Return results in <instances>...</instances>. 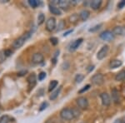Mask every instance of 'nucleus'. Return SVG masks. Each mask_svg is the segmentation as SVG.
Here are the masks:
<instances>
[{"mask_svg": "<svg viewBox=\"0 0 125 123\" xmlns=\"http://www.w3.org/2000/svg\"><path fill=\"white\" fill-rule=\"evenodd\" d=\"M30 36H31V33L29 32V33H24L23 36H21L20 38H17V39L14 41V43H13V46L14 48H19L21 47L23 45L24 43H25V42L27 41L28 39L30 38Z\"/></svg>", "mask_w": 125, "mask_h": 123, "instance_id": "1", "label": "nucleus"}, {"mask_svg": "<svg viewBox=\"0 0 125 123\" xmlns=\"http://www.w3.org/2000/svg\"><path fill=\"white\" fill-rule=\"evenodd\" d=\"M60 116L62 119L65 121H71L74 118V115L73 112V109L70 108H63L60 112Z\"/></svg>", "mask_w": 125, "mask_h": 123, "instance_id": "2", "label": "nucleus"}, {"mask_svg": "<svg viewBox=\"0 0 125 123\" xmlns=\"http://www.w3.org/2000/svg\"><path fill=\"white\" fill-rule=\"evenodd\" d=\"M91 81L94 85L100 86V85H102V84H104V76L101 73H97V74H95V75H94L92 76Z\"/></svg>", "mask_w": 125, "mask_h": 123, "instance_id": "3", "label": "nucleus"}, {"mask_svg": "<svg viewBox=\"0 0 125 123\" xmlns=\"http://www.w3.org/2000/svg\"><path fill=\"white\" fill-rule=\"evenodd\" d=\"M99 37L103 40H104V41L111 42L114 39V34L113 33V32L109 31V30H106V31H104L103 33H100Z\"/></svg>", "mask_w": 125, "mask_h": 123, "instance_id": "4", "label": "nucleus"}, {"mask_svg": "<svg viewBox=\"0 0 125 123\" xmlns=\"http://www.w3.org/2000/svg\"><path fill=\"white\" fill-rule=\"evenodd\" d=\"M51 5L55 6L57 8H61V9H68L70 5L69 1H64V0H54L51 3Z\"/></svg>", "mask_w": 125, "mask_h": 123, "instance_id": "5", "label": "nucleus"}, {"mask_svg": "<svg viewBox=\"0 0 125 123\" xmlns=\"http://www.w3.org/2000/svg\"><path fill=\"white\" fill-rule=\"evenodd\" d=\"M56 28V19L53 17H50L46 22V29L48 32H53Z\"/></svg>", "mask_w": 125, "mask_h": 123, "instance_id": "6", "label": "nucleus"}, {"mask_svg": "<svg viewBox=\"0 0 125 123\" xmlns=\"http://www.w3.org/2000/svg\"><path fill=\"white\" fill-rule=\"evenodd\" d=\"M108 49H109V47H108V45L103 46L101 49H100L99 51L98 52V53H97V58H98V60L104 59V58L107 56V54H108Z\"/></svg>", "mask_w": 125, "mask_h": 123, "instance_id": "7", "label": "nucleus"}, {"mask_svg": "<svg viewBox=\"0 0 125 123\" xmlns=\"http://www.w3.org/2000/svg\"><path fill=\"white\" fill-rule=\"evenodd\" d=\"M76 102H77L78 107L80 109H87L88 106V99L84 96H80L78 97L77 100H76Z\"/></svg>", "mask_w": 125, "mask_h": 123, "instance_id": "8", "label": "nucleus"}, {"mask_svg": "<svg viewBox=\"0 0 125 123\" xmlns=\"http://www.w3.org/2000/svg\"><path fill=\"white\" fill-rule=\"evenodd\" d=\"M43 55L40 52H36L33 55V57H32V60H33V62L35 64H40L43 62Z\"/></svg>", "mask_w": 125, "mask_h": 123, "instance_id": "9", "label": "nucleus"}, {"mask_svg": "<svg viewBox=\"0 0 125 123\" xmlns=\"http://www.w3.org/2000/svg\"><path fill=\"white\" fill-rule=\"evenodd\" d=\"M100 97H101L102 100V103L104 106H109L111 103V98L110 96L108 95L107 92H103V93L100 95Z\"/></svg>", "mask_w": 125, "mask_h": 123, "instance_id": "10", "label": "nucleus"}, {"mask_svg": "<svg viewBox=\"0 0 125 123\" xmlns=\"http://www.w3.org/2000/svg\"><path fill=\"white\" fill-rule=\"evenodd\" d=\"M113 33L114 35L125 36V26H117L113 29Z\"/></svg>", "mask_w": 125, "mask_h": 123, "instance_id": "11", "label": "nucleus"}, {"mask_svg": "<svg viewBox=\"0 0 125 123\" xmlns=\"http://www.w3.org/2000/svg\"><path fill=\"white\" fill-rule=\"evenodd\" d=\"M28 83H29V86L30 89H33V86L36 85V82H37V79H36V76L34 73L30 74L29 76V77L27 78Z\"/></svg>", "mask_w": 125, "mask_h": 123, "instance_id": "12", "label": "nucleus"}, {"mask_svg": "<svg viewBox=\"0 0 125 123\" xmlns=\"http://www.w3.org/2000/svg\"><path fill=\"white\" fill-rule=\"evenodd\" d=\"M82 43H83V38H78V39H76L75 41H73L71 44H70L69 50L71 52L75 51V50L78 49V47L81 45Z\"/></svg>", "mask_w": 125, "mask_h": 123, "instance_id": "13", "label": "nucleus"}, {"mask_svg": "<svg viewBox=\"0 0 125 123\" xmlns=\"http://www.w3.org/2000/svg\"><path fill=\"white\" fill-rule=\"evenodd\" d=\"M122 64H123V62L121 60L114 59L109 62V67L112 68V69H115V68H118L122 66Z\"/></svg>", "mask_w": 125, "mask_h": 123, "instance_id": "14", "label": "nucleus"}, {"mask_svg": "<svg viewBox=\"0 0 125 123\" xmlns=\"http://www.w3.org/2000/svg\"><path fill=\"white\" fill-rule=\"evenodd\" d=\"M112 99L114 101L115 103H118L119 102V100H120V95H119V92L117 89H113L112 90Z\"/></svg>", "mask_w": 125, "mask_h": 123, "instance_id": "15", "label": "nucleus"}, {"mask_svg": "<svg viewBox=\"0 0 125 123\" xmlns=\"http://www.w3.org/2000/svg\"><path fill=\"white\" fill-rule=\"evenodd\" d=\"M89 16H90V12L87 9L82 10L79 13V18L81 19L82 21H86V20L89 18Z\"/></svg>", "mask_w": 125, "mask_h": 123, "instance_id": "16", "label": "nucleus"}, {"mask_svg": "<svg viewBox=\"0 0 125 123\" xmlns=\"http://www.w3.org/2000/svg\"><path fill=\"white\" fill-rule=\"evenodd\" d=\"M49 11L52 13V14H54V15L59 16V15H61V14H62L61 10L58 9V8L55 7V6L51 5V4L49 5Z\"/></svg>", "mask_w": 125, "mask_h": 123, "instance_id": "17", "label": "nucleus"}, {"mask_svg": "<svg viewBox=\"0 0 125 123\" xmlns=\"http://www.w3.org/2000/svg\"><path fill=\"white\" fill-rule=\"evenodd\" d=\"M101 4H102V1H100V0H94V1H92L90 3V7L94 10H97L99 9Z\"/></svg>", "mask_w": 125, "mask_h": 123, "instance_id": "18", "label": "nucleus"}, {"mask_svg": "<svg viewBox=\"0 0 125 123\" xmlns=\"http://www.w3.org/2000/svg\"><path fill=\"white\" fill-rule=\"evenodd\" d=\"M115 80L117 82H122L125 80V70H121L115 76Z\"/></svg>", "mask_w": 125, "mask_h": 123, "instance_id": "19", "label": "nucleus"}, {"mask_svg": "<svg viewBox=\"0 0 125 123\" xmlns=\"http://www.w3.org/2000/svg\"><path fill=\"white\" fill-rule=\"evenodd\" d=\"M61 90H62V86H60L57 90H55L53 92H52V94L50 95V96H49V99H50V100H54V99H56V98L58 97V94H59V93H60V92H61Z\"/></svg>", "mask_w": 125, "mask_h": 123, "instance_id": "20", "label": "nucleus"}, {"mask_svg": "<svg viewBox=\"0 0 125 123\" xmlns=\"http://www.w3.org/2000/svg\"><path fill=\"white\" fill-rule=\"evenodd\" d=\"M58 84V81H56V80L52 81L49 83V86H48V92H52L53 90L55 89V87H57Z\"/></svg>", "mask_w": 125, "mask_h": 123, "instance_id": "21", "label": "nucleus"}, {"mask_svg": "<svg viewBox=\"0 0 125 123\" xmlns=\"http://www.w3.org/2000/svg\"><path fill=\"white\" fill-rule=\"evenodd\" d=\"M44 21H45V16H44L43 13H39V16H38V24L41 25L44 23Z\"/></svg>", "mask_w": 125, "mask_h": 123, "instance_id": "22", "label": "nucleus"}, {"mask_svg": "<svg viewBox=\"0 0 125 123\" xmlns=\"http://www.w3.org/2000/svg\"><path fill=\"white\" fill-rule=\"evenodd\" d=\"M29 4L31 6L33 9H36V8L39 5V2L38 1V0H29Z\"/></svg>", "mask_w": 125, "mask_h": 123, "instance_id": "23", "label": "nucleus"}, {"mask_svg": "<svg viewBox=\"0 0 125 123\" xmlns=\"http://www.w3.org/2000/svg\"><path fill=\"white\" fill-rule=\"evenodd\" d=\"M78 19H79V15L74 13V14H72L69 17V21L71 23H76L77 21H78Z\"/></svg>", "mask_w": 125, "mask_h": 123, "instance_id": "24", "label": "nucleus"}, {"mask_svg": "<svg viewBox=\"0 0 125 123\" xmlns=\"http://www.w3.org/2000/svg\"><path fill=\"white\" fill-rule=\"evenodd\" d=\"M9 122H10V118L7 115H4V116L0 117V123H9Z\"/></svg>", "mask_w": 125, "mask_h": 123, "instance_id": "25", "label": "nucleus"}, {"mask_svg": "<svg viewBox=\"0 0 125 123\" xmlns=\"http://www.w3.org/2000/svg\"><path fill=\"white\" fill-rule=\"evenodd\" d=\"M83 79H84L83 74H77L75 76V82H77V83H80Z\"/></svg>", "mask_w": 125, "mask_h": 123, "instance_id": "26", "label": "nucleus"}, {"mask_svg": "<svg viewBox=\"0 0 125 123\" xmlns=\"http://www.w3.org/2000/svg\"><path fill=\"white\" fill-rule=\"evenodd\" d=\"M73 115H74V118L78 117V116H80V111L78 110V109L73 108Z\"/></svg>", "mask_w": 125, "mask_h": 123, "instance_id": "27", "label": "nucleus"}, {"mask_svg": "<svg viewBox=\"0 0 125 123\" xmlns=\"http://www.w3.org/2000/svg\"><path fill=\"white\" fill-rule=\"evenodd\" d=\"M45 77H46V72H41L39 74V81H43Z\"/></svg>", "mask_w": 125, "mask_h": 123, "instance_id": "28", "label": "nucleus"}, {"mask_svg": "<svg viewBox=\"0 0 125 123\" xmlns=\"http://www.w3.org/2000/svg\"><path fill=\"white\" fill-rule=\"evenodd\" d=\"M50 42H51L53 45H57V44L58 43V39L55 37H52L51 38H50Z\"/></svg>", "mask_w": 125, "mask_h": 123, "instance_id": "29", "label": "nucleus"}, {"mask_svg": "<svg viewBox=\"0 0 125 123\" xmlns=\"http://www.w3.org/2000/svg\"><path fill=\"white\" fill-rule=\"evenodd\" d=\"M48 102H43L41 105H40V108H39V111L40 112H42V111H43L44 109H46L47 108V106H48Z\"/></svg>", "mask_w": 125, "mask_h": 123, "instance_id": "30", "label": "nucleus"}, {"mask_svg": "<svg viewBox=\"0 0 125 123\" xmlns=\"http://www.w3.org/2000/svg\"><path fill=\"white\" fill-rule=\"evenodd\" d=\"M89 88H90V85H89V84H88V85H86L85 86H83V87L81 90H79L78 93H83V92H86V91H87V90H88Z\"/></svg>", "mask_w": 125, "mask_h": 123, "instance_id": "31", "label": "nucleus"}, {"mask_svg": "<svg viewBox=\"0 0 125 123\" xmlns=\"http://www.w3.org/2000/svg\"><path fill=\"white\" fill-rule=\"evenodd\" d=\"M101 26H102V24H98V25L94 26V28H90V29H89V31H90V32H95V31H97V30L99 29Z\"/></svg>", "mask_w": 125, "mask_h": 123, "instance_id": "32", "label": "nucleus"}, {"mask_svg": "<svg viewBox=\"0 0 125 123\" xmlns=\"http://www.w3.org/2000/svg\"><path fill=\"white\" fill-rule=\"evenodd\" d=\"M125 6V0H123V1L119 2V3H118V9H123Z\"/></svg>", "mask_w": 125, "mask_h": 123, "instance_id": "33", "label": "nucleus"}, {"mask_svg": "<svg viewBox=\"0 0 125 123\" xmlns=\"http://www.w3.org/2000/svg\"><path fill=\"white\" fill-rule=\"evenodd\" d=\"M3 54L5 55V57H9V56L12 54V51H11V50H9V49H7V50H5V51L3 52Z\"/></svg>", "mask_w": 125, "mask_h": 123, "instance_id": "34", "label": "nucleus"}, {"mask_svg": "<svg viewBox=\"0 0 125 123\" xmlns=\"http://www.w3.org/2000/svg\"><path fill=\"white\" fill-rule=\"evenodd\" d=\"M64 26H65V24H64V22L62 21H62H60V23H59V26H58V28H59L58 29V31H60V30H61V29L63 28Z\"/></svg>", "mask_w": 125, "mask_h": 123, "instance_id": "35", "label": "nucleus"}, {"mask_svg": "<svg viewBox=\"0 0 125 123\" xmlns=\"http://www.w3.org/2000/svg\"><path fill=\"white\" fill-rule=\"evenodd\" d=\"M5 58H6V57H5L4 54L3 53L0 54V62H3L5 60Z\"/></svg>", "mask_w": 125, "mask_h": 123, "instance_id": "36", "label": "nucleus"}, {"mask_svg": "<svg viewBox=\"0 0 125 123\" xmlns=\"http://www.w3.org/2000/svg\"><path fill=\"white\" fill-rule=\"evenodd\" d=\"M72 32H73V29H72V30H69V31L66 32V33H64V34H63V36H64V37H65V36H68V34H69V33H72Z\"/></svg>", "mask_w": 125, "mask_h": 123, "instance_id": "37", "label": "nucleus"}, {"mask_svg": "<svg viewBox=\"0 0 125 123\" xmlns=\"http://www.w3.org/2000/svg\"><path fill=\"white\" fill-rule=\"evenodd\" d=\"M26 72H27V71H26V70H25V71H23V72H19V73H18V76H23V75H24V74L23 73H26Z\"/></svg>", "mask_w": 125, "mask_h": 123, "instance_id": "38", "label": "nucleus"}, {"mask_svg": "<svg viewBox=\"0 0 125 123\" xmlns=\"http://www.w3.org/2000/svg\"><path fill=\"white\" fill-rule=\"evenodd\" d=\"M88 72H90L91 71H93V70H94V66H88Z\"/></svg>", "mask_w": 125, "mask_h": 123, "instance_id": "39", "label": "nucleus"}, {"mask_svg": "<svg viewBox=\"0 0 125 123\" xmlns=\"http://www.w3.org/2000/svg\"><path fill=\"white\" fill-rule=\"evenodd\" d=\"M121 123H125V117H123L122 119H120Z\"/></svg>", "mask_w": 125, "mask_h": 123, "instance_id": "40", "label": "nucleus"}, {"mask_svg": "<svg viewBox=\"0 0 125 123\" xmlns=\"http://www.w3.org/2000/svg\"><path fill=\"white\" fill-rule=\"evenodd\" d=\"M114 123H121V122H120V119H119V120H117L116 122H114Z\"/></svg>", "mask_w": 125, "mask_h": 123, "instance_id": "41", "label": "nucleus"}]
</instances>
